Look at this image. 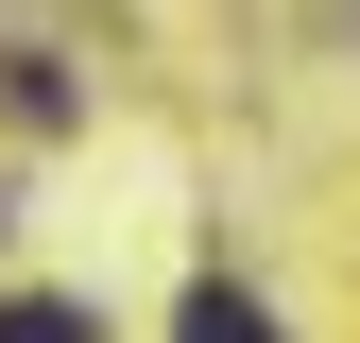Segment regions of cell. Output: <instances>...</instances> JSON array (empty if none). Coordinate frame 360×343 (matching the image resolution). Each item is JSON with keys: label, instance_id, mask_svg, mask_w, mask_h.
<instances>
[{"label": "cell", "instance_id": "obj_1", "mask_svg": "<svg viewBox=\"0 0 360 343\" xmlns=\"http://www.w3.org/2000/svg\"><path fill=\"white\" fill-rule=\"evenodd\" d=\"M172 343H275V309H257V292H223V275H206V292H189V326H172Z\"/></svg>", "mask_w": 360, "mask_h": 343}, {"label": "cell", "instance_id": "obj_2", "mask_svg": "<svg viewBox=\"0 0 360 343\" xmlns=\"http://www.w3.org/2000/svg\"><path fill=\"white\" fill-rule=\"evenodd\" d=\"M0 343H86V309H69V292H18V309H0Z\"/></svg>", "mask_w": 360, "mask_h": 343}]
</instances>
